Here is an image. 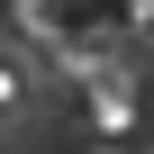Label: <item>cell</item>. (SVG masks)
<instances>
[{
	"label": "cell",
	"mask_w": 154,
	"mask_h": 154,
	"mask_svg": "<svg viewBox=\"0 0 154 154\" xmlns=\"http://www.w3.org/2000/svg\"><path fill=\"white\" fill-rule=\"evenodd\" d=\"M18 100H27V82H18V63H0V118H9Z\"/></svg>",
	"instance_id": "cell-1"
}]
</instances>
